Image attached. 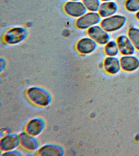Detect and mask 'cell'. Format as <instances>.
Instances as JSON below:
<instances>
[{
    "label": "cell",
    "instance_id": "1",
    "mask_svg": "<svg viewBox=\"0 0 139 156\" xmlns=\"http://www.w3.org/2000/svg\"><path fill=\"white\" fill-rule=\"evenodd\" d=\"M126 20L125 16L116 14L103 18L100 23V25L108 33L113 32L123 28L125 25Z\"/></svg>",
    "mask_w": 139,
    "mask_h": 156
},
{
    "label": "cell",
    "instance_id": "2",
    "mask_svg": "<svg viewBox=\"0 0 139 156\" xmlns=\"http://www.w3.org/2000/svg\"><path fill=\"white\" fill-rule=\"evenodd\" d=\"M102 18L98 12H87L78 18L75 22V26L78 29L87 30L91 27L100 24Z\"/></svg>",
    "mask_w": 139,
    "mask_h": 156
},
{
    "label": "cell",
    "instance_id": "3",
    "mask_svg": "<svg viewBox=\"0 0 139 156\" xmlns=\"http://www.w3.org/2000/svg\"><path fill=\"white\" fill-rule=\"evenodd\" d=\"M86 33L88 36L94 40L98 44L105 45L111 40L109 33L98 24L87 29Z\"/></svg>",
    "mask_w": 139,
    "mask_h": 156
},
{
    "label": "cell",
    "instance_id": "4",
    "mask_svg": "<svg viewBox=\"0 0 139 156\" xmlns=\"http://www.w3.org/2000/svg\"><path fill=\"white\" fill-rule=\"evenodd\" d=\"M27 36V31L22 27L13 28L7 31L4 36V40L9 44H15L24 41Z\"/></svg>",
    "mask_w": 139,
    "mask_h": 156
},
{
    "label": "cell",
    "instance_id": "5",
    "mask_svg": "<svg viewBox=\"0 0 139 156\" xmlns=\"http://www.w3.org/2000/svg\"><path fill=\"white\" fill-rule=\"evenodd\" d=\"M64 12L70 16L79 18L87 13V9L80 1H69L64 4Z\"/></svg>",
    "mask_w": 139,
    "mask_h": 156
},
{
    "label": "cell",
    "instance_id": "6",
    "mask_svg": "<svg viewBox=\"0 0 139 156\" xmlns=\"http://www.w3.org/2000/svg\"><path fill=\"white\" fill-rule=\"evenodd\" d=\"M116 41L119 53L122 55H133L136 51V48L127 35H121L117 38Z\"/></svg>",
    "mask_w": 139,
    "mask_h": 156
},
{
    "label": "cell",
    "instance_id": "7",
    "mask_svg": "<svg viewBox=\"0 0 139 156\" xmlns=\"http://www.w3.org/2000/svg\"><path fill=\"white\" fill-rule=\"evenodd\" d=\"M98 44L91 37H88L80 39L76 45L77 51L82 55H88L96 51Z\"/></svg>",
    "mask_w": 139,
    "mask_h": 156
},
{
    "label": "cell",
    "instance_id": "8",
    "mask_svg": "<svg viewBox=\"0 0 139 156\" xmlns=\"http://www.w3.org/2000/svg\"><path fill=\"white\" fill-rule=\"evenodd\" d=\"M119 60L121 68L125 71H134L139 68V58L134 55H123Z\"/></svg>",
    "mask_w": 139,
    "mask_h": 156
},
{
    "label": "cell",
    "instance_id": "9",
    "mask_svg": "<svg viewBox=\"0 0 139 156\" xmlns=\"http://www.w3.org/2000/svg\"><path fill=\"white\" fill-rule=\"evenodd\" d=\"M118 9V5L113 1L101 3L97 11L101 18H104L116 14Z\"/></svg>",
    "mask_w": 139,
    "mask_h": 156
},
{
    "label": "cell",
    "instance_id": "10",
    "mask_svg": "<svg viewBox=\"0 0 139 156\" xmlns=\"http://www.w3.org/2000/svg\"><path fill=\"white\" fill-rule=\"evenodd\" d=\"M103 67L105 71L111 74H117L121 68L119 59L116 57L109 56L104 61Z\"/></svg>",
    "mask_w": 139,
    "mask_h": 156
},
{
    "label": "cell",
    "instance_id": "11",
    "mask_svg": "<svg viewBox=\"0 0 139 156\" xmlns=\"http://www.w3.org/2000/svg\"><path fill=\"white\" fill-rule=\"evenodd\" d=\"M104 51L106 55L109 57H116L119 53L116 41L115 40H110L106 44Z\"/></svg>",
    "mask_w": 139,
    "mask_h": 156
},
{
    "label": "cell",
    "instance_id": "12",
    "mask_svg": "<svg viewBox=\"0 0 139 156\" xmlns=\"http://www.w3.org/2000/svg\"><path fill=\"white\" fill-rule=\"evenodd\" d=\"M127 35L136 49L139 51V28L136 27L129 28Z\"/></svg>",
    "mask_w": 139,
    "mask_h": 156
},
{
    "label": "cell",
    "instance_id": "13",
    "mask_svg": "<svg viewBox=\"0 0 139 156\" xmlns=\"http://www.w3.org/2000/svg\"><path fill=\"white\" fill-rule=\"evenodd\" d=\"M88 11L97 12L101 4L100 0H81Z\"/></svg>",
    "mask_w": 139,
    "mask_h": 156
},
{
    "label": "cell",
    "instance_id": "14",
    "mask_svg": "<svg viewBox=\"0 0 139 156\" xmlns=\"http://www.w3.org/2000/svg\"><path fill=\"white\" fill-rule=\"evenodd\" d=\"M124 6L128 12L136 13L139 11V0H126Z\"/></svg>",
    "mask_w": 139,
    "mask_h": 156
},
{
    "label": "cell",
    "instance_id": "15",
    "mask_svg": "<svg viewBox=\"0 0 139 156\" xmlns=\"http://www.w3.org/2000/svg\"><path fill=\"white\" fill-rule=\"evenodd\" d=\"M135 18L136 19L139 20V11L137 12L136 14H135Z\"/></svg>",
    "mask_w": 139,
    "mask_h": 156
},
{
    "label": "cell",
    "instance_id": "16",
    "mask_svg": "<svg viewBox=\"0 0 139 156\" xmlns=\"http://www.w3.org/2000/svg\"><path fill=\"white\" fill-rule=\"evenodd\" d=\"M100 1H102V2H107V1H113V0H100Z\"/></svg>",
    "mask_w": 139,
    "mask_h": 156
},
{
    "label": "cell",
    "instance_id": "17",
    "mask_svg": "<svg viewBox=\"0 0 139 156\" xmlns=\"http://www.w3.org/2000/svg\"><path fill=\"white\" fill-rule=\"evenodd\" d=\"M69 1H80L81 0H69Z\"/></svg>",
    "mask_w": 139,
    "mask_h": 156
}]
</instances>
